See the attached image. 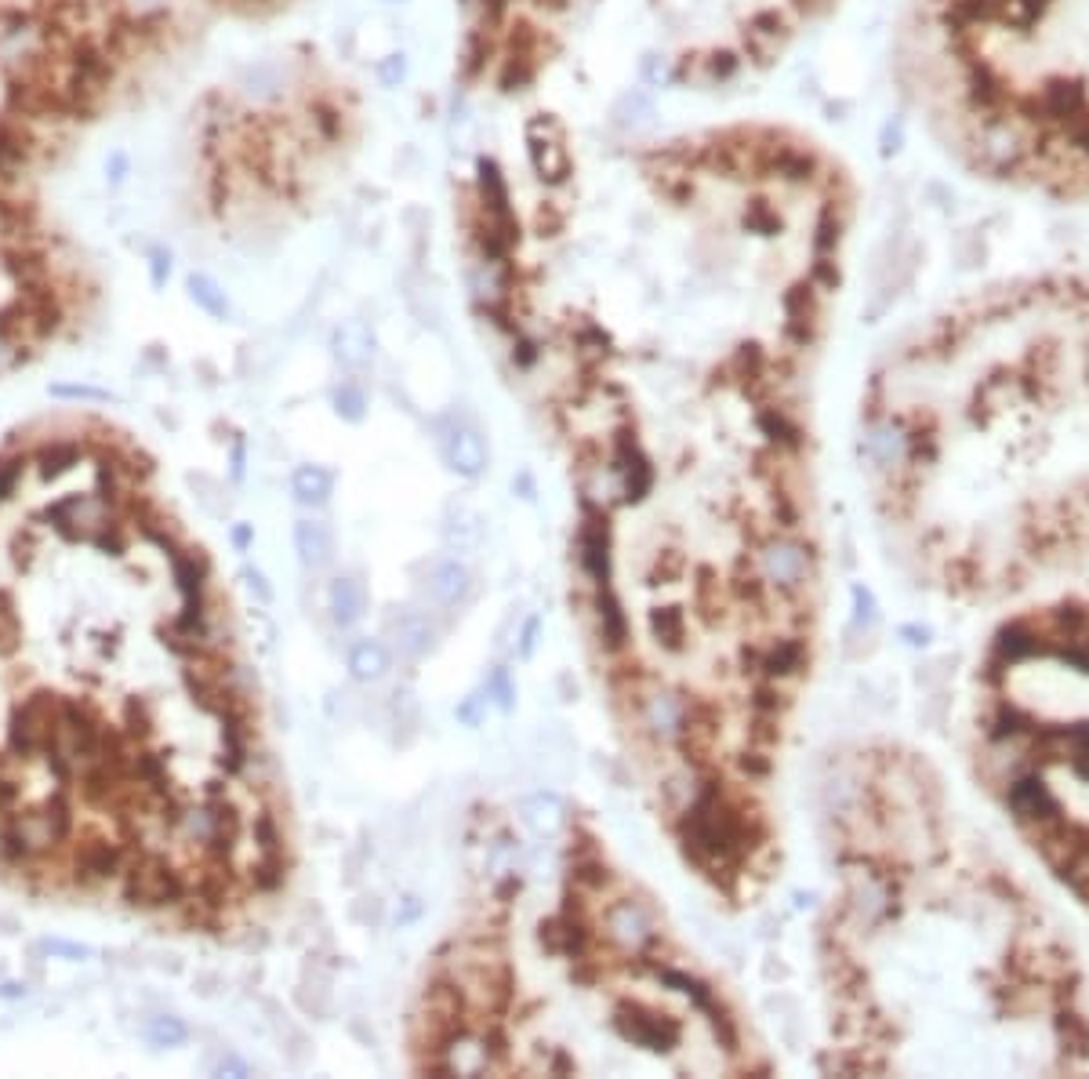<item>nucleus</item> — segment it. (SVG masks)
Segmentation results:
<instances>
[{
    "mask_svg": "<svg viewBox=\"0 0 1089 1079\" xmlns=\"http://www.w3.org/2000/svg\"><path fill=\"white\" fill-rule=\"evenodd\" d=\"M255 767L200 553L109 440L0 454V861L29 887L211 909L258 858Z\"/></svg>",
    "mask_w": 1089,
    "mask_h": 1079,
    "instance_id": "nucleus-1",
    "label": "nucleus"
},
{
    "mask_svg": "<svg viewBox=\"0 0 1089 1079\" xmlns=\"http://www.w3.org/2000/svg\"><path fill=\"white\" fill-rule=\"evenodd\" d=\"M904 62L966 171L1089 204V0H911Z\"/></svg>",
    "mask_w": 1089,
    "mask_h": 1079,
    "instance_id": "nucleus-2",
    "label": "nucleus"
},
{
    "mask_svg": "<svg viewBox=\"0 0 1089 1079\" xmlns=\"http://www.w3.org/2000/svg\"><path fill=\"white\" fill-rule=\"evenodd\" d=\"M680 836L686 854L705 869H730L748 850V822L734 807L723 803V789L712 781L694 807L683 811Z\"/></svg>",
    "mask_w": 1089,
    "mask_h": 1079,
    "instance_id": "nucleus-3",
    "label": "nucleus"
},
{
    "mask_svg": "<svg viewBox=\"0 0 1089 1079\" xmlns=\"http://www.w3.org/2000/svg\"><path fill=\"white\" fill-rule=\"evenodd\" d=\"M759 578L770 582L773 589H784V593H795L803 589V582L810 578L813 556L799 538H788V534H778V538H767L756 553Z\"/></svg>",
    "mask_w": 1089,
    "mask_h": 1079,
    "instance_id": "nucleus-4",
    "label": "nucleus"
},
{
    "mask_svg": "<svg viewBox=\"0 0 1089 1079\" xmlns=\"http://www.w3.org/2000/svg\"><path fill=\"white\" fill-rule=\"evenodd\" d=\"M607 937L614 942L621 953L643 956L647 948L658 942V926H653V916L647 912V905L636 898H617L607 905L603 912Z\"/></svg>",
    "mask_w": 1089,
    "mask_h": 1079,
    "instance_id": "nucleus-5",
    "label": "nucleus"
},
{
    "mask_svg": "<svg viewBox=\"0 0 1089 1079\" xmlns=\"http://www.w3.org/2000/svg\"><path fill=\"white\" fill-rule=\"evenodd\" d=\"M577 563L592 585L610 582V520L607 509L596 501H585L582 523H577Z\"/></svg>",
    "mask_w": 1089,
    "mask_h": 1079,
    "instance_id": "nucleus-6",
    "label": "nucleus"
},
{
    "mask_svg": "<svg viewBox=\"0 0 1089 1079\" xmlns=\"http://www.w3.org/2000/svg\"><path fill=\"white\" fill-rule=\"evenodd\" d=\"M639 716H643V724H647L650 735L658 741H669V745L683 741L694 730V708L683 694H675V691H650L647 698H643Z\"/></svg>",
    "mask_w": 1089,
    "mask_h": 1079,
    "instance_id": "nucleus-7",
    "label": "nucleus"
},
{
    "mask_svg": "<svg viewBox=\"0 0 1089 1079\" xmlns=\"http://www.w3.org/2000/svg\"><path fill=\"white\" fill-rule=\"evenodd\" d=\"M614 487H617V495L625 506H639L643 498L650 495V487H653V465H650V458L643 454V447L636 436H628V433H621L617 440H614Z\"/></svg>",
    "mask_w": 1089,
    "mask_h": 1079,
    "instance_id": "nucleus-8",
    "label": "nucleus"
},
{
    "mask_svg": "<svg viewBox=\"0 0 1089 1079\" xmlns=\"http://www.w3.org/2000/svg\"><path fill=\"white\" fill-rule=\"evenodd\" d=\"M617 1025H621V1032H625L628 1040L650 1046V1051H672V1046L680 1043V1025L669 1021V1018H661L658 1010L639 1007V1003H628V1007H621L617 1010Z\"/></svg>",
    "mask_w": 1089,
    "mask_h": 1079,
    "instance_id": "nucleus-9",
    "label": "nucleus"
},
{
    "mask_svg": "<svg viewBox=\"0 0 1089 1079\" xmlns=\"http://www.w3.org/2000/svg\"><path fill=\"white\" fill-rule=\"evenodd\" d=\"M446 462H451V469L457 476H465V480H476V476H484V469H487V444H484V436H479L473 425H454L451 433H446Z\"/></svg>",
    "mask_w": 1089,
    "mask_h": 1079,
    "instance_id": "nucleus-10",
    "label": "nucleus"
},
{
    "mask_svg": "<svg viewBox=\"0 0 1089 1079\" xmlns=\"http://www.w3.org/2000/svg\"><path fill=\"white\" fill-rule=\"evenodd\" d=\"M596 618H599V640H603L607 651H621L628 643V615L621 610V599L614 596V589L596 585Z\"/></svg>",
    "mask_w": 1089,
    "mask_h": 1079,
    "instance_id": "nucleus-11",
    "label": "nucleus"
},
{
    "mask_svg": "<svg viewBox=\"0 0 1089 1079\" xmlns=\"http://www.w3.org/2000/svg\"><path fill=\"white\" fill-rule=\"evenodd\" d=\"M294 553L305 567H327L334 556V538H331V528L320 520H298L294 523Z\"/></svg>",
    "mask_w": 1089,
    "mask_h": 1079,
    "instance_id": "nucleus-12",
    "label": "nucleus"
},
{
    "mask_svg": "<svg viewBox=\"0 0 1089 1079\" xmlns=\"http://www.w3.org/2000/svg\"><path fill=\"white\" fill-rule=\"evenodd\" d=\"M468 567L457 560H440L429 574V596L440 607H457L468 596Z\"/></svg>",
    "mask_w": 1089,
    "mask_h": 1079,
    "instance_id": "nucleus-13",
    "label": "nucleus"
},
{
    "mask_svg": "<svg viewBox=\"0 0 1089 1079\" xmlns=\"http://www.w3.org/2000/svg\"><path fill=\"white\" fill-rule=\"evenodd\" d=\"M334 353L348 371H359L370 364V353H375V335L364 320H348L338 327L334 335Z\"/></svg>",
    "mask_w": 1089,
    "mask_h": 1079,
    "instance_id": "nucleus-14",
    "label": "nucleus"
},
{
    "mask_svg": "<svg viewBox=\"0 0 1089 1079\" xmlns=\"http://www.w3.org/2000/svg\"><path fill=\"white\" fill-rule=\"evenodd\" d=\"M348 672H353V680L359 683H378L381 676L389 672V651H386V643L381 640H356L353 647H348Z\"/></svg>",
    "mask_w": 1089,
    "mask_h": 1079,
    "instance_id": "nucleus-15",
    "label": "nucleus"
},
{
    "mask_svg": "<svg viewBox=\"0 0 1089 1079\" xmlns=\"http://www.w3.org/2000/svg\"><path fill=\"white\" fill-rule=\"evenodd\" d=\"M392 637H396L400 654H407V658H421V654L432 647L436 629L425 615L411 610V615H400L396 621H392Z\"/></svg>",
    "mask_w": 1089,
    "mask_h": 1079,
    "instance_id": "nucleus-16",
    "label": "nucleus"
},
{
    "mask_svg": "<svg viewBox=\"0 0 1089 1079\" xmlns=\"http://www.w3.org/2000/svg\"><path fill=\"white\" fill-rule=\"evenodd\" d=\"M327 607H331V615L342 629L359 621V615H364V589H359L356 578H334L331 593H327Z\"/></svg>",
    "mask_w": 1089,
    "mask_h": 1079,
    "instance_id": "nucleus-17",
    "label": "nucleus"
},
{
    "mask_svg": "<svg viewBox=\"0 0 1089 1079\" xmlns=\"http://www.w3.org/2000/svg\"><path fill=\"white\" fill-rule=\"evenodd\" d=\"M291 490L302 506H323L334 490V476L323 465H298L291 476Z\"/></svg>",
    "mask_w": 1089,
    "mask_h": 1079,
    "instance_id": "nucleus-18",
    "label": "nucleus"
},
{
    "mask_svg": "<svg viewBox=\"0 0 1089 1079\" xmlns=\"http://www.w3.org/2000/svg\"><path fill=\"white\" fill-rule=\"evenodd\" d=\"M443 538L446 545H454V549H476L479 538H484V517L468 506L451 509V517L443 523Z\"/></svg>",
    "mask_w": 1089,
    "mask_h": 1079,
    "instance_id": "nucleus-19",
    "label": "nucleus"
},
{
    "mask_svg": "<svg viewBox=\"0 0 1089 1079\" xmlns=\"http://www.w3.org/2000/svg\"><path fill=\"white\" fill-rule=\"evenodd\" d=\"M650 629H653V637H658L661 647H669V651H680L683 647V640H686V618H683V610H675V607L653 610Z\"/></svg>",
    "mask_w": 1089,
    "mask_h": 1079,
    "instance_id": "nucleus-20",
    "label": "nucleus"
},
{
    "mask_svg": "<svg viewBox=\"0 0 1089 1079\" xmlns=\"http://www.w3.org/2000/svg\"><path fill=\"white\" fill-rule=\"evenodd\" d=\"M146 1035H149L152 1046H179V1043H185L189 1029L182 1025V1018H168V1014H160V1018H152L146 1025Z\"/></svg>",
    "mask_w": 1089,
    "mask_h": 1079,
    "instance_id": "nucleus-21",
    "label": "nucleus"
},
{
    "mask_svg": "<svg viewBox=\"0 0 1089 1079\" xmlns=\"http://www.w3.org/2000/svg\"><path fill=\"white\" fill-rule=\"evenodd\" d=\"M189 291H193V302H200L211 316H225L229 313V302H225V291L218 288L211 277H193L189 280Z\"/></svg>",
    "mask_w": 1089,
    "mask_h": 1079,
    "instance_id": "nucleus-22",
    "label": "nucleus"
},
{
    "mask_svg": "<svg viewBox=\"0 0 1089 1079\" xmlns=\"http://www.w3.org/2000/svg\"><path fill=\"white\" fill-rule=\"evenodd\" d=\"M334 403H338V414H342V419H348V422L364 419V392H359L356 386H342V389H338Z\"/></svg>",
    "mask_w": 1089,
    "mask_h": 1079,
    "instance_id": "nucleus-23",
    "label": "nucleus"
},
{
    "mask_svg": "<svg viewBox=\"0 0 1089 1079\" xmlns=\"http://www.w3.org/2000/svg\"><path fill=\"white\" fill-rule=\"evenodd\" d=\"M487 694L498 698V708H512V698H516V687H512L505 669H494V676L487 680Z\"/></svg>",
    "mask_w": 1089,
    "mask_h": 1079,
    "instance_id": "nucleus-24",
    "label": "nucleus"
},
{
    "mask_svg": "<svg viewBox=\"0 0 1089 1079\" xmlns=\"http://www.w3.org/2000/svg\"><path fill=\"white\" fill-rule=\"evenodd\" d=\"M534 632H538V621L530 618V621H527V632H523V651H519L523 658H527V654L534 651Z\"/></svg>",
    "mask_w": 1089,
    "mask_h": 1079,
    "instance_id": "nucleus-25",
    "label": "nucleus"
},
{
    "mask_svg": "<svg viewBox=\"0 0 1089 1079\" xmlns=\"http://www.w3.org/2000/svg\"><path fill=\"white\" fill-rule=\"evenodd\" d=\"M476 698H468V702H462V705H457V716H462L465 719V724H476Z\"/></svg>",
    "mask_w": 1089,
    "mask_h": 1079,
    "instance_id": "nucleus-26",
    "label": "nucleus"
},
{
    "mask_svg": "<svg viewBox=\"0 0 1089 1079\" xmlns=\"http://www.w3.org/2000/svg\"><path fill=\"white\" fill-rule=\"evenodd\" d=\"M225 1068H229V1072H236V1076H247V1065H244V1062H236V1057H229V1062H222V1072H225Z\"/></svg>",
    "mask_w": 1089,
    "mask_h": 1079,
    "instance_id": "nucleus-27",
    "label": "nucleus"
}]
</instances>
